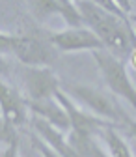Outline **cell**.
I'll use <instances>...</instances> for the list:
<instances>
[{
	"mask_svg": "<svg viewBox=\"0 0 136 157\" xmlns=\"http://www.w3.org/2000/svg\"><path fill=\"white\" fill-rule=\"evenodd\" d=\"M101 136H103V140L106 142L108 153L112 157H134L132 151H130V148H129V144L125 142V139L119 135V131L116 129L114 125L106 127L101 133Z\"/></svg>",
	"mask_w": 136,
	"mask_h": 157,
	"instance_id": "12",
	"label": "cell"
},
{
	"mask_svg": "<svg viewBox=\"0 0 136 157\" xmlns=\"http://www.w3.org/2000/svg\"><path fill=\"white\" fill-rule=\"evenodd\" d=\"M26 99L0 77V114L11 125L21 127L26 124Z\"/></svg>",
	"mask_w": 136,
	"mask_h": 157,
	"instance_id": "8",
	"label": "cell"
},
{
	"mask_svg": "<svg viewBox=\"0 0 136 157\" xmlns=\"http://www.w3.org/2000/svg\"><path fill=\"white\" fill-rule=\"evenodd\" d=\"M8 71H9V66H8V62L4 60V56L0 54V77H4Z\"/></svg>",
	"mask_w": 136,
	"mask_h": 157,
	"instance_id": "21",
	"label": "cell"
},
{
	"mask_svg": "<svg viewBox=\"0 0 136 157\" xmlns=\"http://www.w3.org/2000/svg\"><path fill=\"white\" fill-rule=\"evenodd\" d=\"M26 107L34 116L43 118L45 122L52 124L60 131H71L69 116L56 97H49V99H26Z\"/></svg>",
	"mask_w": 136,
	"mask_h": 157,
	"instance_id": "9",
	"label": "cell"
},
{
	"mask_svg": "<svg viewBox=\"0 0 136 157\" xmlns=\"http://www.w3.org/2000/svg\"><path fill=\"white\" fill-rule=\"evenodd\" d=\"M67 139L80 157H112L101 148V144L97 142V136L93 135H80V133L69 131Z\"/></svg>",
	"mask_w": 136,
	"mask_h": 157,
	"instance_id": "11",
	"label": "cell"
},
{
	"mask_svg": "<svg viewBox=\"0 0 136 157\" xmlns=\"http://www.w3.org/2000/svg\"><path fill=\"white\" fill-rule=\"evenodd\" d=\"M84 26L93 30L97 37L103 41L105 51L114 54L123 62H129L130 51L136 43V30L132 28L129 19H119L103 8L95 6L91 0H79L75 2Z\"/></svg>",
	"mask_w": 136,
	"mask_h": 157,
	"instance_id": "1",
	"label": "cell"
},
{
	"mask_svg": "<svg viewBox=\"0 0 136 157\" xmlns=\"http://www.w3.org/2000/svg\"><path fill=\"white\" fill-rule=\"evenodd\" d=\"M13 56L23 66H30V67H50L56 62V58H58V49L49 41V37L17 36Z\"/></svg>",
	"mask_w": 136,
	"mask_h": 157,
	"instance_id": "4",
	"label": "cell"
},
{
	"mask_svg": "<svg viewBox=\"0 0 136 157\" xmlns=\"http://www.w3.org/2000/svg\"><path fill=\"white\" fill-rule=\"evenodd\" d=\"M91 2H93L95 6L103 8L105 11H108V13H112V15H116V17H119V19H129V15L119 8V4L116 2V0H91Z\"/></svg>",
	"mask_w": 136,
	"mask_h": 157,
	"instance_id": "15",
	"label": "cell"
},
{
	"mask_svg": "<svg viewBox=\"0 0 136 157\" xmlns=\"http://www.w3.org/2000/svg\"><path fill=\"white\" fill-rule=\"evenodd\" d=\"M62 90L65 94H69L75 101H79L84 109H88L90 112H93L95 116L103 118V120L110 122L116 125V129H123L130 118L129 114L123 110V107L116 101L114 94H106L99 88L93 86H86V84H79V82H67L62 84Z\"/></svg>",
	"mask_w": 136,
	"mask_h": 157,
	"instance_id": "2",
	"label": "cell"
},
{
	"mask_svg": "<svg viewBox=\"0 0 136 157\" xmlns=\"http://www.w3.org/2000/svg\"><path fill=\"white\" fill-rule=\"evenodd\" d=\"M26 4L37 21H45L50 15H62V6L58 0H26Z\"/></svg>",
	"mask_w": 136,
	"mask_h": 157,
	"instance_id": "13",
	"label": "cell"
},
{
	"mask_svg": "<svg viewBox=\"0 0 136 157\" xmlns=\"http://www.w3.org/2000/svg\"><path fill=\"white\" fill-rule=\"evenodd\" d=\"M75 2H79V0H75Z\"/></svg>",
	"mask_w": 136,
	"mask_h": 157,
	"instance_id": "23",
	"label": "cell"
},
{
	"mask_svg": "<svg viewBox=\"0 0 136 157\" xmlns=\"http://www.w3.org/2000/svg\"><path fill=\"white\" fill-rule=\"evenodd\" d=\"M34 146H35V150L39 151L43 157H60V155H58V153H56V151H54L45 140H41L39 136H34Z\"/></svg>",
	"mask_w": 136,
	"mask_h": 157,
	"instance_id": "17",
	"label": "cell"
},
{
	"mask_svg": "<svg viewBox=\"0 0 136 157\" xmlns=\"http://www.w3.org/2000/svg\"><path fill=\"white\" fill-rule=\"evenodd\" d=\"M0 157H19V140H15L11 144H6L4 150L0 151Z\"/></svg>",
	"mask_w": 136,
	"mask_h": 157,
	"instance_id": "18",
	"label": "cell"
},
{
	"mask_svg": "<svg viewBox=\"0 0 136 157\" xmlns=\"http://www.w3.org/2000/svg\"><path fill=\"white\" fill-rule=\"evenodd\" d=\"M23 88L26 99H49L54 97L62 88L58 77L50 67H30L24 66L23 73Z\"/></svg>",
	"mask_w": 136,
	"mask_h": 157,
	"instance_id": "7",
	"label": "cell"
},
{
	"mask_svg": "<svg viewBox=\"0 0 136 157\" xmlns=\"http://www.w3.org/2000/svg\"><path fill=\"white\" fill-rule=\"evenodd\" d=\"M56 99L62 103V107L65 109L67 116H69V122H71V131L75 133H80V135H93V136H101V133L114 125L106 120H103V118L95 116L93 112H88L84 107H79L76 105V101L73 99V97L69 94H65L62 88L56 92ZM116 127V125H114Z\"/></svg>",
	"mask_w": 136,
	"mask_h": 157,
	"instance_id": "5",
	"label": "cell"
},
{
	"mask_svg": "<svg viewBox=\"0 0 136 157\" xmlns=\"http://www.w3.org/2000/svg\"><path fill=\"white\" fill-rule=\"evenodd\" d=\"M116 2H118L119 4V8L129 15L130 11H132V2H130V0H116Z\"/></svg>",
	"mask_w": 136,
	"mask_h": 157,
	"instance_id": "20",
	"label": "cell"
},
{
	"mask_svg": "<svg viewBox=\"0 0 136 157\" xmlns=\"http://www.w3.org/2000/svg\"><path fill=\"white\" fill-rule=\"evenodd\" d=\"M49 41L62 52H79V51H101L105 49L103 41L93 30L88 26H79V28H65L60 32H50L47 34Z\"/></svg>",
	"mask_w": 136,
	"mask_h": 157,
	"instance_id": "6",
	"label": "cell"
},
{
	"mask_svg": "<svg viewBox=\"0 0 136 157\" xmlns=\"http://www.w3.org/2000/svg\"><path fill=\"white\" fill-rule=\"evenodd\" d=\"M129 62H130V66L136 69V43H134V47H132V51H130V56H129Z\"/></svg>",
	"mask_w": 136,
	"mask_h": 157,
	"instance_id": "22",
	"label": "cell"
},
{
	"mask_svg": "<svg viewBox=\"0 0 136 157\" xmlns=\"http://www.w3.org/2000/svg\"><path fill=\"white\" fill-rule=\"evenodd\" d=\"M123 131L130 136V139H136V120H130V122L123 127Z\"/></svg>",
	"mask_w": 136,
	"mask_h": 157,
	"instance_id": "19",
	"label": "cell"
},
{
	"mask_svg": "<svg viewBox=\"0 0 136 157\" xmlns=\"http://www.w3.org/2000/svg\"><path fill=\"white\" fill-rule=\"evenodd\" d=\"M32 127L37 133V136H39L41 140H45L60 157H80L79 153H76V150L71 146L69 139L64 135V131H60L58 127H54L52 124L45 122L43 118L34 116L32 118Z\"/></svg>",
	"mask_w": 136,
	"mask_h": 157,
	"instance_id": "10",
	"label": "cell"
},
{
	"mask_svg": "<svg viewBox=\"0 0 136 157\" xmlns=\"http://www.w3.org/2000/svg\"><path fill=\"white\" fill-rule=\"evenodd\" d=\"M15 140H19L17 127L11 125L4 116L0 114V144H11Z\"/></svg>",
	"mask_w": 136,
	"mask_h": 157,
	"instance_id": "14",
	"label": "cell"
},
{
	"mask_svg": "<svg viewBox=\"0 0 136 157\" xmlns=\"http://www.w3.org/2000/svg\"><path fill=\"white\" fill-rule=\"evenodd\" d=\"M93 60L99 67V73L103 77L105 84L108 86V90L116 95L125 99L134 110H136V86L132 84L130 77L127 73L125 62L116 58L114 54H110L108 51L101 49V51H93Z\"/></svg>",
	"mask_w": 136,
	"mask_h": 157,
	"instance_id": "3",
	"label": "cell"
},
{
	"mask_svg": "<svg viewBox=\"0 0 136 157\" xmlns=\"http://www.w3.org/2000/svg\"><path fill=\"white\" fill-rule=\"evenodd\" d=\"M15 41H17V36L6 34V32H0V54H2V56H6V54H13Z\"/></svg>",
	"mask_w": 136,
	"mask_h": 157,
	"instance_id": "16",
	"label": "cell"
}]
</instances>
